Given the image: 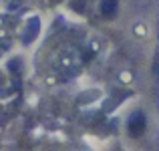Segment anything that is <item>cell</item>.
<instances>
[{"instance_id":"obj_1","label":"cell","mask_w":159,"mask_h":151,"mask_svg":"<svg viewBox=\"0 0 159 151\" xmlns=\"http://www.w3.org/2000/svg\"><path fill=\"white\" fill-rule=\"evenodd\" d=\"M127 127H129V135L131 137H139L141 133L145 131V115L141 111H135L131 117H129Z\"/></svg>"},{"instance_id":"obj_2","label":"cell","mask_w":159,"mask_h":151,"mask_svg":"<svg viewBox=\"0 0 159 151\" xmlns=\"http://www.w3.org/2000/svg\"><path fill=\"white\" fill-rule=\"evenodd\" d=\"M117 10V0H103L101 2V14L103 16H113Z\"/></svg>"}]
</instances>
